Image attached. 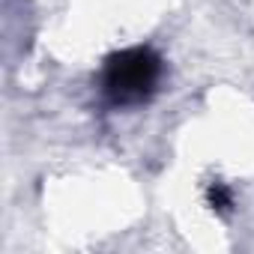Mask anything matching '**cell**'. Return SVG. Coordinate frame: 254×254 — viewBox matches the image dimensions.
I'll return each mask as SVG.
<instances>
[{
	"label": "cell",
	"instance_id": "obj_1",
	"mask_svg": "<svg viewBox=\"0 0 254 254\" xmlns=\"http://www.w3.org/2000/svg\"><path fill=\"white\" fill-rule=\"evenodd\" d=\"M165 78V60L150 45L123 48L105 57L102 66V96L111 108H141L147 105Z\"/></svg>",
	"mask_w": 254,
	"mask_h": 254
},
{
	"label": "cell",
	"instance_id": "obj_2",
	"mask_svg": "<svg viewBox=\"0 0 254 254\" xmlns=\"http://www.w3.org/2000/svg\"><path fill=\"white\" fill-rule=\"evenodd\" d=\"M206 206H209L215 215L227 218V215L233 212V206H236L233 189H230L227 183H221V180H212V183L206 186Z\"/></svg>",
	"mask_w": 254,
	"mask_h": 254
}]
</instances>
